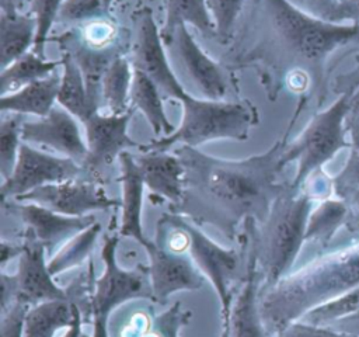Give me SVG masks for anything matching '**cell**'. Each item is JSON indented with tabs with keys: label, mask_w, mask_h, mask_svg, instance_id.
Masks as SVG:
<instances>
[{
	"label": "cell",
	"mask_w": 359,
	"mask_h": 337,
	"mask_svg": "<svg viewBox=\"0 0 359 337\" xmlns=\"http://www.w3.org/2000/svg\"><path fill=\"white\" fill-rule=\"evenodd\" d=\"M332 90L339 95L342 93H349L352 95L353 105L359 104V60L358 65L344 74L334 79Z\"/></svg>",
	"instance_id": "obj_41"
},
{
	"label": "cell",
	"mask_w": 359,
	"mask_h": 337,
	"mask_svg": "<svg viewBox=\"0 0 359 337\" xmlns=\"http://www.w3.org/2000/svg\"><path fill=\"white\" fill-rule=\"evenodd\" d=\"M119 176L118 181L121 184V222H119V236L132 237L143 246V249L151 242L146 237L142 225V211H143V195H144V181L136 159L129 152H123L119 159Z\"/></svg>",
	"instance_id": "obj_20"
},
{
	"label": "cell",
	"mask_w": 359,
	"mask_h": 337,
	"mask_svg": "<svg viewBox=\"0 0 359 337\" xmlns=\"http://www.w3.org/2000/svg\"><path fill=\"white\" fill-rule=\"evenodd\" d=\"M316 199L304 190L286 184L275 199L266 220L262 223L261 247L257 246L258 260L262 261L269 286L275 285L290 270L306 243V227Z\"/></svg>",
	"instance_id": "obj_5"
},
{
	"label": "cell",
	"mask_w": 359,
	"mask_h": 337,
	"mask_svg": "<svg viewBox=\"0 0 359 337\" xmlns=\"http://www.w3.org/2000/svg\"><path fill=\"white\" fill-rule=\"evenodd\" d=\"M353 108L352 95L342 93L325 110L316 112L302 133L287 142L282 154L283 167L296 161L297 168L290 184L300 190L316 173L321 171L339 150L349 147L346 118Z\"/></svg>",
	"instance_id": "obj_6"
},
{
	"label": "cell",
	"mask_w": 359,
	"mask_h": 337,
	"mask_svg": "<svg viewBox=\"0 0 359 337\" xmlns=\"http://www.w3.org/2000/svg\"><path fill=\"white\" fill-rule=\"evenodd\" d=\"M330 327L352 337H359V310L328 324Z\"/></svg>",
	"instance_id": "obj_44"
},
{
	"label": "cell",
	"mask_w": 359,
	"mask_h": 337,
	"mask_svg": "<svg viewBox=\"0 0 359 337\" xmlns=\"http://www.w3.org/2000/svg\"><path fill=\"white\" fill-rule=\"evenodd\" d=\"M348 216L349 208L342 198L332 195L316 202L307 220L306 243L318 247V254L332 249L337 236L345 227Z\"/></svg>",
	"instance_id": "obj_23"
},
{
	"label": "cell",
	"mask_w": 359,
	"mask_h": 337,
	"mask_svg": "<svg viewBox=\"0 0 359 337\" xmlns=\"http://www.w3.org/2000/svg\"><path fill=\"white\" fill-rule=\"evenodd\" d=\"M346 129L349 138V154L342 168L331 177L335 197L351 190H359V114L353 110L346 118Z\"/></svg>",
	"instance_id": "obj_32"
},
{
	"label": "cell",
	"mask_w": 359,
	"mask_h": 337,
	"mask_svg": "<svg viewBox=\"0 0 359 337\" xmlns=\"http://www.w3.org/2000/svg\"><path fill=\"white\" fill-rule=\"evenodd\" d=\"M359 48V22L330 21L289 0H251L237 38L223 53L231 72L252 69L269 101L283 90L297 94L292 117L311 100L323 101L331 59L342 49Z\"/></svg>",
	"instance_id": "obj_1"
},
{
	"label": "cell",
	"mask_w": 359,
	"mask_h": 337,
	"mask_svg": "<svg viewBox=\"0 0 359 337\" xmlns=\"http://www.w3.org/2000/svg\"><path fill=\"white\" fill-rule=\"evenodd\" d=\"M144 185L158 199L177 206L184 195V166L178 156L163 150H146L135 156Z\"/></svg>",
	"instance_id": "obj_21"
},
{
	"label": "cell",
	"mask_w": 359,
	"mask_h": 337,
	"mask_svg": "<svg viewBox=\"0 0 359 337\" xmlns=\"http://www.w3.org/2000/svg\"><path fill=\"white\" fill-rule=\"evenodd\" d=\"M22 249H24V243L21 244H17V243H11V242H7L6 239L1 240V270H4L6 264L8 261H11L13 258H18L22 253Z\"/></svg>",
	"instance_id": "obj_46"
},
{
	"label": "cell",
	"mask_w": 359,
	"mask_h": 337,
	"mask_svg": "<svg viewBox=\"0 0 359 337\" xmlns=\"http://www.w3.org/2000/svg\"><path fill=\"white\" fill-rule=\"evenodd\" d=\"M21 138L22 142L46 146L81 166L87 157V142L80 132L77 118L63 107H55L36 121H24Z\"/></svg>",
	"instance_id": "obj_16"
},
{
	"label": "cell",
	"mask_w": 359,
	"mask_h": 337,
	"mask_svg": "<svg viewBox=\"0 0 359 337\" xmlns=\"http://www.w3.org/2000/svg\"><path fill=\"white\" fill-rule=\"evenodd\" d=\"M65 0H29V14L36 21V38L32 51L45 56V44L57 20V13Z\"/></svg>",
	"instance_id": "obj_36"
},
{
	"label": "cell",
	"mask_w": 359,
	"mask_h": 337,
	"mask_svg": "<svg viewBox=\"0 0 359 337\" xmlns=\"http://www.w3.org/2000/svg\"><path fill=\"white\" fill-rule=\"evenodd\" d=\"M60 60L62 81L57 95V104L83 124L91 114L98 112V110L93 107L88 98L84 76L74 59L67 52H62Z\"/></svg>",
	"instance_id": "obj_27"
},
{
	"label": "cell",
	"mask_w": 359,
	"mask_h": 337,
	"mask_svg": "<svg viewBox=\"0 0 359 337\" xmlns=\"http://www.w3.org/2000/svg\"><path fill=\"white\" fill-rule=\"evenodd\" d=\"M135 35L132 39V66L143 70L158 87L164 101L174 100L180 104L188 100V94L180 79L172 72L165 45L161 41L160 29H157L153 11L150 7L137 8L133 14Z\"/></svg>",
	"instance_id": "obj_8"
},
{
	"label": "cell",
	"mask_w": 359,
	"mask_h": 337,
	"mask_svg": "<svg viewBox=\"0 0 359 337\" xmlns=\"http://www.w3.org/2000/svg\"><path fill=\"white\" fill-rule=\"evenodd\" d=\"M60 337H93L84 333L83 322H81V312L76 303H73V320L66 327V331Z\"/></svg>",
	"instance_id": "obj_45"
},
{
	"label": "cell",
	"mask_w": 359,
	"mask_h": 337,
	"mask_svg": "<svg viewBox=\"0 0 359 337\" xmlns=\"http://www.w3.org/2000/svg\"><path fill=\"white\" fill-rule=\"evenodd\" d=\"M15 201L34 202L69 216H86L121 205V199L109 198L98 181L69 180L38 187Z\"/></svg>",
	"instance_id": "obj_13"
},
{
	"label": "cell",
	"mask_w": 359,
	"mask_h": 337,
	"mask_svg": "<svg viewBox=\"0 0 359 337\" xmlns=\"http://www.w3.org/2000/svg\"><path fill=\"white\" fill-rule=\"evenodd\" d=\"M181 25H192L205 38H216L206 0H165V17L160 28V37L165 46H171Z\"/></svg>",
	"instance_id": "obj_25"
},
{
	"label": "cell",
	"mask_w": 359,
	"mask_h": 337,
	"mask_svg": "<svg viewBox=\"0 0 359 337\" xmlns=\"http://www.w3.org/2000/svg\"><path fill=\"white\" fill-rule=\"evenodd\" d=\"M73 320V303L52 299L29 306L24 322V337H56Z\"/></svg>",
	"instance_id": "obj_28"
},
{
	"label": "cell",
	"mask_w": 359,
	"mask_h": 337,
	"mask_svg": "<svg viewBox=\"0 0 359 337\" xmlns=\"http://www.w3.org/2000/svg\"><path fill=\"white\" fill-rule=\"evenodd\" d=\"M116 0H104V4H105V7L108 8V10H111V6L115 3Z\"/></svg>",
	"instance_id": "obj_49"
},
{
	"label": "cell",
	"mask_w": 359,
	"mask_h": 337,
	"mask_svg": "<svg viewBox=\"0 0 359 337\" xmlns=\"http://www.w3.org/2000/svg\"><path fill=\"white\" fill-rule=\"evenodd\" d=\"M83 171V166L70 157L53 156L22 142L13 173L1 181V202L46 184L77 180Z\"/></svg>",
	"instance_id": "obj_9"
},
{
	"label": "cell",
	"mask_w": 359,
	"mask_h": 337,
	"mask_svg": "<svg viewBox=\"0 0 359 337\" xmlns=\"http://www.w3.org/2000/svg\"><path fill=\"white\" fill-rule=\"evenodd\" d=\"M29 305L17 299L7 309L1 310L0 337H24V322Z\"/></svg>",
	"instance_id": "obj_39"
},
{
	"label": "cell",
	"mask_w": 359,
	"mask_h": 337,
	"mask_svg": "<svg viewBox=\"0 0 359 337\" xmlns=\"http://www.w3.org/2000/svg\"><path fill=\"white\" fill-rule=\"evenodd\" d=\"M358 310H359V285L325 303H321L310 309L299 320L311 323V324H318V326H328L332 322L342 319L348 315H352Z\"/></svg>",
	"instance_id": "obj_34"
},
{
	"label": "cell",
	"mask_w": 359,
	"mask_h": 337,
	"mask_svg": "<svg viewBox=\"0 0 359 337\" xmlns=\"http://www.w3.org/2000/svg\"><path fill=\"white\" fill-rule=\"evenodd\" d=\"M192 319V312L182 309L181 302H174L167 310L150 319L149 329L143 337H178L180 330Z\"/></svg>",
	"instance_id": "obj_37"
},
{
	"label": "cell",
	"mask_w": 359,
	"mask_h": 337,
	"mask_svg": "<svg viewBox=\"0 0 359 337\" xmlns=\"http://www.w3.org/2000/svg\"><path fill=\"white\" fill-rule=\"evenodd\" d=\"M24 115L6 112L0 122V174L6 180L14 170L18 152L22 143L21 128Z\"/></svg>",
	"instance_id": "obj_33"
},
{
	"label": "cell",
	"mask_w": 359,
	"mask_h": 337,
	"mask_svg": "<svg viewBox=\"0 0 359 337\" xmlns=\"http://www.w3.org/2000/svg\"><path fill=\"white\" fill-rule=\"evenodd\" d=\"M170 48L175 51L181 66L205 98L224 100L230 93H236L233 72L201 49L188 25L177 29Z\"/></svg>",
	"instance_id": "obj_14"
},
{
	"label": "cell",
	"mask_w": 359,
	"mask_h": 337,
	"mask_svg": "<svg viewBox=\"0 0 359 337\" xmlns=\"http://www.w3.org/2000/svg\"><path fill=\"white\" fill-rule=\"evenodd\" d=\"M352 110H353V111H355V112H358V114H359V104H355V105H353V108H352Z\"/></svg>",
	"instance_id": "obj_51"
},
{
	"label": "cell",
	"mask_w": 359,
	"mask_h": 337,
	"mask_svg": "<svg viewBox=\"0 0 359 337\" xmlns=\"http://www.w3.org/2000/svg\"><path fill=\"white\" fill-rule=\"evenodd\" d=\"M101 229V223L97 220L62 244L48 260L50 274L56 277L65 271L80 267L86 260H88Z\"/></svg>",
	"instance_id": "obj_31"
},
{
	"label": "cell",
	"mask_w": 359,
	"mask_h": 337,
	"mask_svg": "<svg viewBox=\"0 0 359 337\" xmlns=\"http://www.w3.org/2000/svg\"><path fill=\"white\" fill-rule=\"evenodd\" d=\"M49 41L56 42L60 51L70 52L73 56H90L105 62H114L132 51L129 31L111 14L79 24Z\"/></svg>",
	"instance_id": "obj_12"
},
{
	"label": "cell",
	"mask_w": 359,
	"mask_h": 337,
	"mask_svg": "<svg viewBox=\"0 0 359 337\" xmlns=\"http://www.w3.org/2000/svg\"><path fill=\"white\" fill-rule=\"evenodd\" d=\"M133 79V66L129 58H116L101 81V97L109 110V114H123L130 108V87Z\"/></svg>",
	"instance_id": "obj_30"
},
{
	"label": "cell",
	"mask_w": 359,
	"mask_h": 337,
	"mask_svg": "<svg viewBox=\"0 0 359 337\" xmlns=\"http://www.w3.org/2000/svg\"><path fill=\"white\" fill-rule=\"evenodd\" d=\"M287 139L283 135L265 152L240 160L180 145L175 154L184 166V195L171 211L196 223H212L227 236H234L237 226L248 219L264 223L286 187L278 178Z\"/></svg>",
	"instance_id": "obj_2"
},
{
	"label": "cell",
	"mask_w": 359,
	"mask_h": 337,
	"mask_svg": "<svg viewBox=\"0 0 359 337\" xmlns=\"http://www.w3.org/2000/svg\"><path fill=\"white\" fill-rule=\"evenodd\" d=\"M15 1V6L18 7V10L21 8V6H22V3H24V0H14Z\"/></svg>",
	"instance_id": "obj_50"
},
{
	"label": "cell",
	"mask_w": 359,
	"mask_h": 337,
	"mask_svg": "<svg viewBox=\"0 0 359 337\" xmlns=\"http://www.w3.org/2000/svg\"><path fill=\"white\" fill-rule=\"evenodd\" d=\"M60 81L62 73L57 70L49 77L36 80L17 91L1 95V114L11 112L20 115H35L39 118L46 117L55 108V103H57Z\"/></svg>",
	"instance_id": "obj_22"
},
{
	"label": "cell",
	"mask_w": 359,
	"mask_h": 337,
	"mask_svg": "<svg viewBox=\"0 0 359 337\" xmlns=\"http://www.w3.org/2000/svg\"><path fill=\"white\" fill-rule=\"evenodd\" d=\"M144 250L149 254L147 270L154 300L163 303L175 292L198 291L203 286L201 271L182 253L170 251L156 242H150Z\"/></svg>",
	"instance_id": "obj_17"
},
{
	"label": "cell",
	"mask_w": 359,
	"mask_h": 337,
	"mask_svg": "<svg viewBox=\"0 0 359 337\" xmlns=\"http://www.w3.org/2000/svg\"><path fill=\"white\" fill-rule=\"evenodd\" d=\"M325 20L359 22V0H335Z\"/></svg>",
	"instance_id": "obj_42"
},
{
	"label": "cell",
	"mask_w": 359,
	"mask_h": 337,
	"mask_svg": "<svg viewBox=\"0 0 359 337\" xmlns=\"http://www.w3.org/2000/svg\"><path fill=\"white\" fill-rule=\"evenodd\" d=\"M276 337H352L330 326H318L296 320L282 329Z\"/></svg>",
	"instance_id": "obj_40"
},
{
	"label": "cell",
	"mask_w": 359,
	"mask_h": 337,
	"mask_svg": "<svg viewBox=\"0 0 359 337\" xmlns=\"http://www.w3.org/2000/svg\"><path fill=\"white\" fill-rule=\"evenodd\" d=\"M181 107L182 118L174 132L143 145L142 152H168L175 145L198 147L219 139L247 140L251 129L259 122L258 108L248 98L224 101L191 95Z\"/></svg>",
	"instance_id": "obj_4"
},
{
	"label": "cell",
	"mask_w": 359,
	"mask_h": 337,
	"mask_svg": "<svg viewBox=\"0 0 359 337\" xmlns=\"http://www.w3.org/2000/svg\"><path fill=\"white\" fill-rule=\"evenodd\" d=\"M109 14L104 0H65L59 8L56 22L83 24Z\"/></svg>",
	"instance_id": "obj_38"
},
{
	"label": "cell",
	"mask_w": 359,
	"mask_h": 337,
	"mask_svg": "<svg viewBox=\"0 0 359 337\" xmlns=\"http://www.w3.org/2000/svg\"><path fill=\"white\" fill-rule=\"evenodd\" d=\"M130 107L123 114H91L84 122L87 157L83 163V170L87 171L95 181L119 159L128 149H142L143 145L133 140L129 133V122L133 117Z\"/></svg>",
	"instance_id": "obj_11"
},
{
	"label": "cell",
	"mask_w": 359,
	"mask_h": 337,
	"mask_svg": "<svg viewBox=\"0 0 359 337\" xmlns=\"http://www.w3.org/2000/svg\"><path fill=\"white\" fill-rule=\"evenodd\" d=\"M180 222L188 233V253L198 270L215 288L220 302L222 319L226 320L230 317L233 303L230 286L240 265V256L236 249H226L210 239L192 219L180 215Z\"/></svg>",
	"instance_id": "obj_10"
},
{
	"label": "cell",
	"mask_w": 359,
	"mask_h": 337,
	"mask_svg": "<svg viewBox=\"0 0 359 337\" xmlns=\"http://www.w3.org/2000/svg\"><path fill=\"white\" fill-rule=\"evenodd\" d=\"M36 38V21L18 8L0 10V66L7 67L10 63L29 52Z\"/></svg>",
	"instance_id": "obj_24"
},
{
	"label": "cell",
	"mask_w": 359,
	"mask_h": 337,
	"mask_svg": "<svg viewBox=\"0 0 359 337\" xmlns=\"http://www.w3.org/2000/svg\"><path fill=\"white\" fill-rule=\"evenodd\" d=\"M307 3L313 10V13H321L324 8L328 7L331 0H307Z\"/></svg>",
	"instance_id": "obj_47"
},
{
	"label": "cell",
	"mask_w": 359,
	"mask_h": 337,
	"mask_svg": "<svg viewBox=\"0 0 359 337\" xmlns=\"http://www.w3.org/2000/svg\"><path fill=\"white\" fill-rule=\"evenodd\" d=\"M359 285V242L332 247L269 286L261 300L264 322L276 334L310 309Z\"/></svg>",
	"instance_id": "obj_3"
},
{
	"label": "cell",
	"mask_w": 359,
	"mask_h": 337,
	"mask_svg": "<svg viewBox=\"0 0 359 337\" xmlns=\"http://www.w3.org/2000/svg\"><path fill=\"white\" fill-rule=\"evenodd\" d=\"M219 337H230L229 336V319L223 320V329H222V333Z\"/></svg>",
	"instance_id": "obj_48"
},
{
	"label": "cell",
	"mask_w": 359,
	"mask_h": 337,
	"mask_svg": "<svg viewBox=\"0 0 359 337\" xmlns=\"http://www.w3.org/2000/svg\"><path fill=\"white\" fill-rule=\"evenodd\" d=\"M46 256L45 247L34 234L25 239L15 274L17 299L28 305L52 299H67V292L53 281Z\"/></svg>",
	"instance_id": "obj_18"
},
{
	"label": "cell",
	"mask_w": 359,
	"mask_h": 337,
	"mask_svg": "<svg viewBox=\"0 0 359 337\" xmlns=\"http://www.w3.org/2000/svg\"><path fill=\"white\" fill-rule=\"evenodd\" d=\"M206 4L215 24L216 39L220 44H227L234 38L236 21L245 0H206Z\"/></svg>",
	"instance_id": "obj_35"
},
{
	"label": "cell",
	"mask_w": 359,
	"mask_h": 337,
	"mask_svg": "<svg viewBox=\"0 0 359 337\" xmlns=\"http://www.w3.org/2000/svg\"><path fill=\"white\" fill-rule=\"evenodd\" d=\"M258 263L257 244L254 243L248 254L244 282L231 303L229 317L230 337H269L258 302Z\"/></svg>",
	"instance_id": "obj_19"
},
{
	"label": "cell",
	"mask_w": 359,
	"mask_h": 337,
	"mask_svg": "<svg viewBox=\"0 0 359 337\" xmlns=\"http://www.w3.org/2000/svg\"><path fill=\"white\" fill-rule=\"evenodd\" d=\"M338 198H342L349 208V216L345 226L359 234V190H351L341 194Z\"/></svg>",
	"instance_id": "obj_43"
},
{
	"label": "cell",
	"mask_w": 359,
	"mask_h": 337,
	"mask_svg": "<svg viewBox=\"0 0 359 337\" xmlns=\"http://www.w3.org/2000/svg\"><path fill=\"white\" fill-rule=\"evenodd\" d=\"M130 107L140 111L149 122L153 133L158 138L174 132V126L164 110V98L156 83L140 69L133 67L130 87Z\"/></svg>",
	"instance_id": "obj_26"
},
{
	"label": "cell",
	"mask_w": 359,
	"mask_h": 337,
	"mask_svg": "<svg viewBox=\"0 0 359 337\" xmlns=\"http://www.w3.org/2000/svg\"><path fill=\"white\" fill-rule=\"evenodd\" d=\"M62 66V60H49L45 56L35 53L34 51L27 52L7 67L1 69L0 73V90L1 95L20 90L21 87L31 84L36 80L49 77L57 67Z\"/></svg>",
	"instance_id": "obj_29"
},
{
	"label": "cell",
	"mask_w": 359,
	"mask_h": 337,
	"mask_svg": "<svg viewBox=\"0 0 359 337\" xmlns=\"http://www.w3.org/2000/svg\"><path fill=\"white\" fill-rule=\"evenodd\" d=\"M1 204L10 213L20 218L28 226V230H31L36 240L42 243L49 257H52L70 237L97 222L94 213L86 216H69L34 202L15 199H7Z\"/></svg>",
	"instance_id": "obj_15"
},
{
	"label": "cell",
	"mask_w": 359,
	"mask_h": 337,
	"mask_svg": "<svg viewBox=\"0 0 359 337\" xmlns=\"http://www.w3.org/2000/svg\"><path fill=\"white\" fill-rule=\"evenodd\" d=\"M118 236H105L101 250L104 272L94 281L90 308L93 324L108 326V317L119 305L136 298H153L149 270H125L116 261Z\"/></svg>",
	"instance_id": "obj_7"
}]
</instances>
